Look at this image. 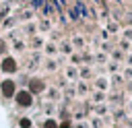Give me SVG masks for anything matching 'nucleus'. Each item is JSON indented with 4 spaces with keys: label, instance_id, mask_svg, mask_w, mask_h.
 <instances>
[{
    "label": "nucleus",
    "instance_id": "1",
    "mask_svg": "<svg viewBox=\"0 0 132 128\" xmlns=\"http://www.w3.org/2000/svg\"><path fill=\"white\" fill-rule=\"evenodd\" d=\"M16 101H19V105L27 107V105H31L33 97H31V93H29V91H21V93H16Z\"/></svg>",
    "mask_w": 132,
    "mask_h": 128
},
{
    "label": "nucleus",
    "instance_id": "2",
    "mask_svg": "<svg viewBox=\"0 0 132 128\" xmlns=\"http://www.w3.org/2000/svg\"><path fill=\"white\" fill-rule=\"evenodd\" d=\"M2 93H4L6 97H10V95L14 93V83H12V81H4V83H2Z\"/></svg>",
    "mask_w": 132,
    "mask_h": 128
},
{
    "label": "nucleus",
    "instance_id": "3",
    "mask_svg": "<svg viewBox=\"0 0 132 128\" xmlns=\"http://www.w3.org/2000/svg\"><path fill=\"white\" fill-rule=\"evenodd\" d=\"M2 70H6V72H12V70H16V62H14L12 58H6V60L2 62Z\"/></svg>",
    "mask_w": 132,
    "mask_h": 128
},
{
    "label": "nucleus",
    "instance_id": "4",
    "mask_svg": "<svg viewBox=\"0 0 132 128\" xmlns=\"http://www.w3.org/2000/svg\"><path fill=\"white\" fill-rule=\"evenodd\" d=\"M41 89H43V83H41V81H31V91L37 93V91H41Z\"/></svg>",
    "mask_w": 132,
    "mask_h": 128
},
{
    "label": "nucleus",
    "instance_id": "5",
    "mask_svg": "<svg viewBox=\"0 0 132 128\" xmlns=\"http://www.w3.org/2000/svg\"><path fill=\"white\" fill-rule=\"evenodd\" d=\"M45 128H56V122H54V120H47V122H45Z\"/></svg>",
    "mask_w": 132,
    "mask_h": 128
},
{
    "label": "nucleus",
    "instance_id": "6",
    "mask_svg": "<svg viewBox=\"0 0 132 128\" xmlns=\"http://www.w3.org/2000/svg\"><path fill=\"white\" fill-rule=\"evenodd\" d=\"M21 126H23V128H29L31 122H29V120H21Z\"/></svg>",
    "mask_w": 132,
    "mask_h": 128
},
{
    "label": "nucleus",
    "instance_id": "7",
    "mask_svg": "<svg viewBox=\"0 0 132 128\" xmlns=\"http://www.w3.org/2000/svg\"><path fill=\"white\" fill-rule=\"evenodd\" d=\"M60 128H70V124H68V122H64V124H62Z\"/></svg>",
    "mask_w": 132,
    "mask_h": 128
}]
</instances>
